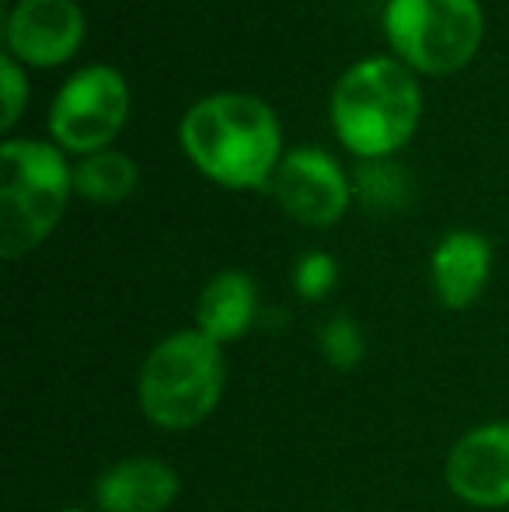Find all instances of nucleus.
<instances>
[{"instance_id":"nucleus-18","label":"nucleus","mask_w":509,"mask_h":512,"mask_svg":"<svg viewBox=\"0 0 509 512\" xmlns=\"http://www.w3.org/2000/svg\"><path fill=\"white\" fill-rule=\"evenodd\" d=\"M60 512H91V509H60Z\"/></svg>"},{"instance_id":"nucleus-16","label":"nucleus","mask_w":509,"mask_h":512,"mask_svg":"<svg viewBox=\"0 0 509 512\" xmlns=\"http://www.w3.org/2000/svg\"><path fill=\"white\" fill-rule=\"evenodd\" d=\"M339 283V262L328 251H307L293 265V293L307 304H321Z\"/></svg>"},{"instance_id":"nucleus-12","label":"nucleus","mask_w":509,"mask_h":512,"mask_svg":"<svg viewBox=\"0 0 509 512\" xmlns=\"http://www.w3.org/2000/svg\"><path fill=\"white\" fill-rule=\"evenodd\" d=\"M258 321V286L248 272L224 269L199 290L196 328L217 345L238 342Z\"/></svg>"},{"instance_id":"nucleus-9","label":"nucleus","mask_w":509,"mask_h":512,"mask_svg":"<svg viewBox=\"0 0 509 512\" xmlns=\"http://www.w3.org/2000/svg\"><path fill=\"white\" fill-rule=\"evenodd\" d=\"M450 495L475 509H509V418L468 429L447 453Z\"/></svg>"},{"instance_id":"nucleus-5","label":"nucleus","mask_w":509,"mask_h":512,"mask_svg":"<svg viewBox=\"0 0 509 512\" xmlns=\"http://www.w3.org/2000/svg\"><path fill=\"white\" fill-rule=\"evenodd\" d=\"M381 28L394 60L422 77H447L475 60L485 11L478 0H387Z\"/></svg>"},{"instance_id":"nucleus-15","label":"nucleus","mask_w":509,"mask_h":512,"mask_svg":"<svg viewBox=\"0 0 509 512\" xmlns=\"http://www.w3.org/2000/svg\"><path fill=\"white\" fill-rule=\"evenodd\" d=\"M318 349H321V359H325L332 370L353 373L356 366L363 363V356H367V338H363V328L356 324V317L332 314L318 331Z\"/></svg>"},{"instance_id":"nucleus-8","label":"nucleus","mask_w":509,"mask_h":512,"mask_svg":"<svg viewBox=\"0 0 509 512\" xmlns=\"http://www.w3.org/2000/svg\"><path fill=\"white\" fill-rule=\"evenodd\" d=\"M88 35V18L77 0H14L4 18V53L21 67H63Z\"/></svg>"},{"instance_id":"nucleus-13","label":"nucleus","mask_w":509,"mask_h":512,"mask_svg":"<svg viewBox=\"0 0 509 512\" xmlns=\"http://www.w3.org/2000/svg\"><path fill=\"white\" fill-rule=\"evenodd\" d=\"M140 189V168L126 150H98L81 161H74V196L88 199L95 206L126 203Z\"/></svg>"},{"instance_id":"nucleus-7","label":"nucleus","mask_w":509,"mask_h":512,"mask_svg":"<svg viewBox=\"0 0 509 512\" xmlns=\"http://www.w3.org/2000/svg\"><path fill=\"white\" fill-rule=\"evenodd\" d=\"M272 199L300 227H335L353 206V175L321 147L286 150L269 185Z\"/></svg>"},{"instance_id":"nucleus-6","label":"nucleus","mask_w":509,"mask_h":512,"mask_svg":"<svg viewBox=\"0 0 509 512\" xmlns=\"http://www.w3.org/2000/svg\"><path fill=\"white\" fill-rule=\"evenodd\" d=\"M129 119V84L109 63L70 74L46 112V133L63 154L88 157L109 150Z\"/></svg>"},{"instance_id":"nucleus-1","label":"nucleus","mask_w":509,"mask_h":512,"mask_svg":"<svg viewBox=\"0 0 509 512\" xmlns=\"http://www.w3.org/2000/svg\"><path fill=\"white\" fill-rule=\"evenodd\" d=\"M178 143L199 175L234 192L269 189L286 157L279 115L245 91H217L185 108Z\"/></svg>"},{"instance_id":"nucleus-11","label":"nucleus","mask_w":509,"mask_h":512,"mask_svg":"<svg viewBox=\"0 0 509 512\" xmlns=\"http://www.w3.org/2000/svg\"><path fill=\"white\" fill-rule=\"evenodd\" d=\"M182 492L178 471L161 457H123L95 481L98 512H168Z\"/></svg>"},{"instance_id":"nucleus-2","label":"nucleus","mask_w":509,"mask_h":512,"mask_svg":"<svg viewBox=\"0 0 509 512\" xmlns=\"http://www.w3.org/2000/svg\"><path fill=\"white\" fill-rule=\"evenodd\" d=\"M328 119L356 161H384L408 147L422 122L419 74L394 56L356 60L335 81Z\"/></svg>"},{"instance_id":"nucleus-10","label":"nucleus","mask_w":509,"mask_h":512,"mask_svg":"<svg viewBox=\"0 0 509 512\" xmlns=\"http://www.w3.org/2000/svg\"><path fill=\"white\" fill-rule=\"evenodd\" d=\"M492 279V244L478 230H450L429 255L433 297L447 310H468Z\"/></svg>"},{"instance_id":"nucleus-3","label":"nucleus","mask_w":509,"mask_h":512,"mask_svg":"<svg viewBox=\"0 0 509 512\" xmlns=\"http://www.w3.org/2000/svg\"><path fill=\"white\" fill-rule=\"evenodd\" d=\"M227 391L224 345L199 328L171 331L136 373V405L154 429L189 432L217 411Z\"/></svg>"},{"instance_id":"nucleus-14","label":"nucleus","mask_w":509,"mask_h":512,"mask_svg":"<svg viewBox=\"0 0 509 512\" xmlns=\"http://www.w3.org/2000/svg\"><path fill=\"white\" fill-rule=\"evenodd\" d=\"M353 196L377 213H398L412 203V178L394 157L360 161L353 171Z\"/></svg>"},{"instance_id":"nucleus-4","label":"nucleus","mask_w":509,"mask_h":512,"mask_svg":"<svg viewBox=\"0 0 509 512\" xmlns=\"http://www.w3.org/2000/svg\"><path fill=\"white\" fill-rule=\"evenodd\" d=\"M74 196V164L53 140L11 136L0 147V255H32L60 227Z\"/></svg>"},{"instance_id":"nucleus-17","label":"nucleus","mask_w":509,"mask_h":512,"mask_svg":"<svg viewBox=\"0 0 509 512\" xmlns=\"http://www.w3.org/2000/svg\"><path fill=\"white\" fill-rule=\"evenodd\" d=\"M0 95H4V105H0V126L4 133H11L14 122L21 119L28 105V77L25 67H21L14 56H0Z\"/></svg>"}]
</instances>
